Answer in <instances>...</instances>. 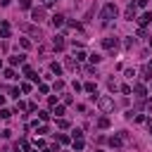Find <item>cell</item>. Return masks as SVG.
I'll list each match as a JSON object with an SVG mask.
<instances>
[{
	"instance_id": "obj_40",
	"label": "cell",
	"mask_w": 152,
	"mask_h": 152,
	"mask_svg": "<svg viewBox=\"0 0 152 152\" xmlns=\"http://www.w3.org/2000/svg\"><path fill=\"white\" fill-rule=\"evenodd\" d=\"M150 48H152V40H150Z\"/></svg>"
},
{
	"instance_id": "obj_33",
	"label": "cell",
	"mask_w": 152,
	"mask_h": 152,
	"mask_svg": "<svg viewBox=\"0 0 152 152\" xmlns=\"http://www.w3.org/2000/svg\"><path fill=\"white\" fill-rule=\"evenodd\" d=\"M21 7H24V10H28V7H31V0H21Z\"/></svg>"
},
{
	"instance_id": "obj_8",
	"label": "cell",
	"mask_w": 152,
	"mask_h": 152,
	"mask_svg": "<svg viewBox=\"0 0 152 152\" xmlns=\"http://www.w3.org/2000/svg\"><path fill=\"white\" fill-rule=\"evenodd\" d=\"M52 45H55V50H64V45H66L64 36H55V38H52Z\"/></svg>"
},
{
	"instance_id": "obj_36",
	"label": "cell",
	"mask_w": 152,
	"mask_h": 152,
	"mask_svg": "<svg viewBox=\"0 0 152 152\" xmlns=\"http://www.w3.org/2000/svg\"><path fill=\"white\" fill-rule=\"evenodd\" d=\"M10 2H12V0H2V5H5V7H7V5H10Z\"/></svg>"
},
{
	"instance_id": "obj_14",
	"label": "cell",
	"mask_w": 152,
	"mask_h": 152,
	"mask_svg": "<svg viewBox=\"0 0 152 152\" xmlns=\"http://www.w3.org/2000/svg\"><path fill=\"white\" fill-rule=\"evenodd\" d=\"M66 69H71V71H74V69H78V62H76L74 57H66Z\"/></svg>"
},
{
	"instance_id": "obj_1",
	"label": "cell",
	"mask_w": 152,
	"mask_h": 152,
	"mask_svg": "<svg viewBox=\"0 0 152 152\" xmlns=\"http://www.w3.org/2000/svg\"><path fill=\"white\" fill-rule=\"evenodd\" d=\"M116 12H119V10H116V5H114V2H107V5L102 7V12H100V19H102L104 24H109V21L116 17Z\"/></svg>"
},
{
	"instance_id": "obj_28",
	"label": "cell",
	"mask_w": 152,
	"mask_h": 152,
	"mask_svg": "<svg viewBox=\"0 0 152 152\" xmlns=\"http://www.w3.org/2000/svg\"><path fill=\"white\" fill-rule=\"evenodd\" d=\"M38 119H40V121H48L50 114H48V112H38Z\"/></svg>"
},
{
	"instance_id": "obj_24",
	"label": "cell",
	"mask_w": 152,
	"mask_h": 152,
	"mask_svg": "<svg viewBox=\"0 0 152 152\" xmlns=\"http://www.w3.org/2000/svg\"><path fill=\"white\" fill-rule=\"evenodd\" d=\"M74 147H76V150H83V140H81V138H74Z\"/></svg>"
},
{
	"instance_id": "obj_13",
	"label": "cell",
	"mask_w": 152,
	"mask_h": 152,
	"mask_svg": "<svg viewBox=\"0 0 152 152\" xmlns=\"http://www.w3.org/2000/svg\"><path fill=\"white\" fill-rule=\"evenodd\" d=\"M97 128H109V116H100L97 119Z\"/></svg>"
},
{
	"instance_id": "obj_6",
	"label": "cell",
	"mask_w": 152,
	"mask_h": 152,
	"mask_svg": "<svg viewBox=\"0 0 152 152\" xmlns=\"http://www.w3.org/2000/svg\"><path fill=\"white\" fill-rule=\"evenodd\" d=\"M12 28H10V21H0V38H10Z\"/></svg>"
},
{
	"instance_id": "obj_41",
	"label": "cell",
	"mask_w": 152,
	"mask_h": 152,
	"mask_svg": "<svg viewBox=\"0 0 152 152\" xmlns=\"http://www.w3.org/2000/svg\"><path fill=\"white\" fill-rule=\"evenodd\" d=\"M0 66H2V59H0Z\"/></svg>"
},
{
	"instance_id": "obj_22",
	"label": "cell",
	"mask_w": 152,
	"mask_h": 152,
	"mask_svg": "<svg viewBox=\"0 0 152 152\" xmlns=\"http://www.w3.org/2000/svg\"><path fill=\"white\" fill-rule=\"evenodd\" d=\"M10 116H12L10 109H0V119H10Z\"/></svg>"
},
{
	"instance_id": "obj_21",
	"label": "cell",
	"mask_w": 152,
	"mask_h": 152,
	"mask_svg": "<svg viewBox=\"0 0 152 152\" xmlns=\"http://www.w3.org/2000/svg\"><path fill=\"white\" fill-rule=\"evenodd\" d=\"M19 45H21V48H24V50H28V48H31V43H28V40H26V38H19Z\"/></svg>"
},
{
	"instance_id": "obj_23",
	"label": "cell",
	"mask_w": 152,
	"mask_h": 152,
	"mask_svg": "<svg viewBox=\"0 0 152 152\" xmlns=\"http://www.w3.org/2000/svg\"><path fill=\"white\" fill-rule=\"evenodd\" d=\"M57 126H59V128H69V121H66V119H57Z\"/></svg>"
},
{
	"instance_id": "obj_2",
	"label": "cell",
	"mask_w": 152,
	"mask_h": 152,
	"mask_svg": "<svg viewBox=\"0 0 152 152\" xmlns=\"http://www.w3.org/2000/svg\"><path fill=\"white\" fill-rule=\"evenodd\" d=\"M97 107H100L102 112H112V109H114V100H112V97H97Z\"/></svg>"
},
{
	"instance_id": "obj_9",
	"label": "cell",
	"mask_w": 152,
	"mask_h": 152,
	"mask_svg": "<svg viewBox=\"0 0 152 152\" xmlns=\"http://www.w3.org/2000/svg\"><path fill=\"white\" fill-rule=\"evenodd\" d=\"M131 90H133V93H135V95H138V97H145V95H147V88H145V86H142V83H135V86H133V88H131Z\"/></svg>"
},
{
	"instance_id": "obj_7",
	"label": "cell",
	"mask_w": 152,
	"mask_h": 152,
	"mask_svg": "<svg viewBox=\"0 0 152 152\" xmlns=\"http://www.w3.org/2000/svg\"><path fill=\"white\" fill-rule=\"evenodd\" d=\"M140 74H142V76H140L142 81H152V64H145V66L140 69Z\"/></svg>"
},
{
	"instance_id": "obj_27",
	"label": "cell",
	"mask_w": 152,
	"mask_h": 152,
	"mask_svg": "<svg viewBox=\"0 0 152 152\" xmlns=\"http://www.w3.org/2000/svg\"><path fill=\"white\" fill-rule=\"evenodd\" d=\"M19 90H21V93H31V83H21Z\"/></svg>"
},
{
	"instance_id": "obj_20",
	"label": "cell",
	"mask_w": 152,
	"mask_h": 152,
	"mask_svg": "<svg viewBox=\"0 0 152 152\" xmlns=\"http://www.w3.org/2000/svg\"><path fill=\"white\" fill-rule=\"evenodd\" d=\"M64 114V104H55V116H62Z\"/></svg>"
},
{
	"instance_id": "obj_39",
	"label": "cell",
	"mask_w": 152,
	"mask_h": 152,
	"mask_svg": "<svg viewBox=\"0 0 152 152\" xmlns=\"http://www.w3.org/2000/svg\"><path fill=\"white\" fill-rule=\"evenodd\" d=\"M2 102H5V97H2V95H0V104H2Z\"/></svg>"
},
{
	"instance_id": "obj_10",
	"label": "cell",
	"mask_w": 152,
	"mask_h": 152,
	"mask_svg": "<svg viewBox=\"0 0 152 152\" xmlns=\"http://www.w3.org/2000/svg\"><path fill=\"white\" fill-rule=\"evenodd\" d=\"M109 145H112V147H121V145H124V135H112V138H109Z\"/></svg>"
},
{
	"instance_id": "obj_18",
	"label": "cell",
	"mask_w": 152,
	"mask_h": 152,
	"mask_svg": "<svg viewBox=\"0 0 152 152\" xmlns=\"http://www.w3.org/2000/svg\"><path fill=\"white\" fill-rule=\"evenodd\" d=\"M24 62V55H14V57H10V64H21Z\"/></svg>"
},
{
	"instance_id": "obj_34",
	"label": "cell",
	"mask_w": 152,
	"mask_h": 152,
	"mask_svg": "<svg viewBox=\"0 0 152 152\" xmlns=\"http://www.w3.org/2000/svg\"><path fill=\"white\" fill-rule=\"evenodd\" d=\"M147 2H150V0H138V2H135V5H138V7H145V5H147Z\"/></svg>"
},
{
	"instance_id": "obj_32",
	"label": "cell",
	"mask_w": 152,
	"mask_h": 152,
	"mask_svg": "<svg viewBox=\"0 0 152 152\" xmlns=\"http://www.w3.org/2000/svg\"><path fill=\"white\" fill-rule=\"evenodd\" d=\"M21 150H24V152H28V150H31V145H28V140H21Z\"/></svg>"
},
{
	"instance_id": "obj_26",
	"label": "cell",
	"mask_w": 152,
	"mask_h": 152,
	"mask_svg": "<svg viewBox=\"0 0 152 152\" xmlns=\"http://www.w3.org/2000/svg\"><path fill=\"white\" fill-rule=\"evenodd\" d=\"M52 88H55V90H62V88H64V81H59V78H57V81H55V86H52Z\"/></svg>"
},
{
	"instance_id": "obj_30",
	"label": "cell",
	"mask_w": 152,
	"mask_h": 152,
	"mask_svg": "<svg viewBox=\"0 0 152 152\" xmlns=\"http://www.w3.org/2000/svg\"><path fill=\"white\" fill-rule=\"evenodd\" d=\"M121 93H124V95H131L133 90H131V86H121Z\"/></svg>"
},
{
	"instance_id": "obj_31",
	"label": "cell",
	"mask_w": 152,
	"mask_h": 152,
	"mask_svg": "<svg viewBox=\"0 0 152 152\" xmlns=\"http://www.w3.org/2000/svg\"><path fill=\"white\" fill-rule=\"evenodd\" d=\"M133 119H135V124H142V121H145V114H135Z\"/></svg>"
},
{
	"instance_id": "obj_42",
	"label": "cell",
	"mask_w": 152,
	"mask_h": 152,
	"mask_svg": "<svg viewBox=\"0 0 152 152\" xmlns=\"http://www.w3.org/2000/svg\"><path fill=\"white\" fill-rule=\"evenodd\" d=\"M0 133H2V131H0Z\"/></svg>"
},
{
	"instance_id": "obj_12",
	"label": "cell",
	"mask_w": 152,
	"mask_h": 152,
	"mask_svg": "<svg viewBox=\"0 0 152 152\" xmlns=\"http://www.w3.org/2000/svg\"><path fill=\"white\" fill-rule=\"evenodd\" d=\"M62 24H64V14H52V26L59 28Z\"/></svg>"
},
{
	"instance_id": "obj_17",
	"label": "cell",
	"mask_w": 152,
	"mask_h": 152,
	"mask_svg": "<svg viewBox=\"0 0 152 152\" xmlns=\"http://www.w3.org/2000/svg\"><path fill=\"white\" fill-rule=\"evenodd\" d=\"M88 59H90L93 64H100V62H102V55H97V52H93V55H90Z\"/></svg>"
},
{
	"instance_id": "obj_5",
	"label": "cell",
	"mask_w": 152,
	"mask_h": 152,
	"mask_svg": "<svg viewBox=\"0 0 152 152\" xmlns=\"http://www.w3.org/2000/svg\"><path fill=\"white\" fill-rule=\"evenodd\" d=\"M43 17H45V10L43 7H36V10H31V19L38 24V21H43Z\"/></svg>"
},
{
	"instance_id": "obj_16",
	"label": "cell",
	"mask_w": 152,
	"mask_h": 152,
	"mask_svg": "<svg viewBox=\"0 0 152 152\" xmlns=\"http://www.w3.org/2000/svg\"><path fill=\"white\" fill-rule=\"evenodd\" d=\"M74 57H76V62H83V59H86V52H83V50L78 48V50L74 52Z\"/></svg>"
},
{
	"instance_id": "obj_35",
	"label": "cell",
	"mask_w": 152,
	"mask_h": 152,
	"mask_svg": "<svg viewBox=\"0 0 152 152\" xmlns=\"http://www.w3.org/2000/svg\"><path fill=\"white\" fill-rule=\"evenodd\" d=\"M43 5H45V7H52V5H55V0H43Z\"/></svg>"
},
{
	"instance_id": "obj_3",
	"label": "cell",
	"mask_w": 152,
	"mask_h": 152,
	"mask_svg": "<svg viewBox=\"0 0 152 152\" xmlns=\"http://www.w3.org/2000/svg\"><path fill=\"white\" fill-rule=\"evenodd\" d=\"M102 48L116 52V50H119V38H104V40H102Z\"/></svg>"
},
{
	"instance_id": "obj_25",
	"label": "cell",
	"mask_w": 152,
	"mask_h": 152,
	"mask_svg": "<svg viewBox=\"0 0 152 152\" xmlns=\"http://www.w3.org/2000/svg\"><path fill=\"white\" fill-rule=\"evenodd\" d=\"M5 78H17V74H14V69H7V71H5Z\"/></svg>"
},
{
	"instance_id": "obj_4",
	"label": "cell",
	"mask_w": 152,
	"mask_h": 152,
	"mask_svg": "<svg viewBox=\"0 0 152 152\" xmlns=\"http://www.w3.org/2000/svg\"><path fill=\"white\" fill-rule=\"evenodd\" d=\"M135 12H138V5H133V2H131V5L126 7V12H124V19L133 21V19H135Z\"/></svg>"
},
{
	"instance_id": "obj_15",
	"label": "cell",
	"mask_w": 152,
	"mask_h": 152,
	"mask_svg": "<svg viewBox=\"0 0 152 152\" xmlns=\"http://www.w3.org/2000/svg\"><path fill=\"white\" fill-rule=\"evenodd\" d=\"M50 71L59 76V74H62V64H57V62H52V64H50Z\"/></svg>"
},
{
	"instance_id": "obj_11",
	"label": "cell",
	"mask_w": 152,
	"mask_h": 152,
	"mask_svg": "<svg viewBox=\"0 0 152 152\" xmlns=\"http://www.w3.org/2000/svg\"><path fill=\"white\" fill-rule=\"evenodd\" d=\"M138 24H140V26H147V24H152V12H145V14L138 19Z\"/></svg>"
},
{
	"instance_id": "obj_29",
	"label": "cell",
	"mask_w": 152,
	"mask_h": 152,
	"mask_svg": "<svg viewBox=\"0 0 152 152\" xmlns=\"http://www.w3.org/2000/svg\"><path fill=\"white\" fill-rule=\"evenodd\" d=\"M38 90H40V93H43V95H45V93H48V90H50V88H48V86H45V83H38Z\"/></svg>"
},
{
	"instance_id": "obj_19",
	"label": "cell",
	"mask_w": 152,
	"mask_h": 152,
	"mask_svg": "<svg viewBox=\"0 0 152 152\" xmlns=\"http://www.w3.org/2000/svg\"><path fill=\"white\" fill-rule=\"evenodd\" d=\"M83 90H86V93H95L97 88H95V83H93V81H88V83L83 86Z\"/></svg>"
},
{
	"instance_id": "obj_43",
	"label": "cell",
	"mask_w": 152,
	"mask_h": 152,
	"mask_svg": "<svg viewBox=\"0 0 152 152\" xmlns=\"http://www.w3.org/2000/svg\"><path fill=\"white\" fill-rule=\"evenodd\" d=\"M28 152H31V150H28Z\"/></svg>"
},
{
	"instance_id": "obj_38",
	"label": "cell",
	"mask_w": 152,
	"mask_h": 152,
	"mask_svg": "<svg viewBox=\"0 0 152 152\" xmlns=\"http://www.w3.org/2000/svg\"><path fill=\"white\" fill-rule=\"evenodd\" d=\"M147 128H150V133H152V121H150V124H147Z\"/></svg>"
},
{
	"instance_id": "obj_37",
	"label": "cell",
	"mask_w": 152,
	"mask_h": 152,
	"mask_svg": "<svg viewBox=\"0 0 152 152\" xmlns=\"http://www.w3.org/2000/svg\"><path fill=\"white\" fill-rule=\"evenodd\" d=\"M147 109H150V112H152V102H147Z\"/></svg>"
}]
</instances>
